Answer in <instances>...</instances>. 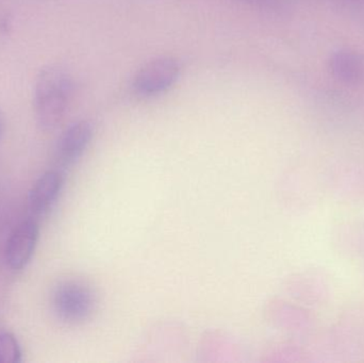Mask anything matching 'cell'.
I'll return each mask as SVG.
<instances>
[{
  "label": "cell",
  "instance_id": "cell-6",
  "mask_svg": "<svg viewBox=\"0 0 364 363\" xmlns=\"http://www.w3.org/2000/svg\"><path fill=\"white\" fill-rule=\"evenodd\" d=\"M64 185V176L59 170H47L32 185L28 195L29 208L34 215L48 212L59 198Z\"/></svg>",
  "mask_w": 364,
  "mask_h": 363
},
{
  "label": "cell",
  "instance_id": "cell-10",
  "mask_svg": "<svg viewBox=\"0 0 364 363\" xmlns=\"http://www.w3.org/2000/svg\"><path fill=\"white\" fill-rule=\"evenodd\" d=\"M4 115L2 113L1 109H0V139H1L2 134L4 130Z\"/></svg>",
  "mask_w": 364,
  "mask_h": 363
},
{
  "label": "cell",
  "instance_id": "cell-5",
  "mask_svg": "<svg viewBox=\"0 0 364 363\" xmlns=\"http://www.w3.org/2000/svg\"><path fill=\"white\" fill-rule=\"evenodd\" d=\"M94 128L87 121H77L61 134L55 146V159L64 166L76 163L91 144Z\"/></svg>",
  "mask_w": 364,
  "mask_h": 363
},
{
  "label": "cell",
  "instance_id": "cell-2",
  "mask_svg": "<svg viewBox=\"0 0 364 363\" xmlns=\"http://www.w3.org/2000/svg\"><path fill=\"white\" fill-rule=\"evenodd\" d=\"M95 304V296L91 288L79 281H64L53 294V311L64 323H82L91 317Z\"/></svg>",
  "mask_w": 364,
  "mask_h": 363
},
{
  "label": "cell",
  "instance_id": "cell-3",
  "mask_svg": "<svg viewBox=\"0 0 364 363\" xmlns=\"http://www.w3.org/2000/svg\"><path fill=\"white\" fill-rule=\"evenodd\" d=\"M181 75V64L172 57L147 62L134 76V89L143 96H153L170 89Z\"/></svg>",
  "mask_w": 364,
  "mask_h": 363
},
{
  "label": "cell",
  "instance_id": "cell-7",
  "mask_svg": "<svg viewBox=\"0 0 364 363\" xmlns=\"http://www.w3.org/2000/svg\"><path fill=\"white\" fill-rule=\"evenodd\" d=\"M333 76L346 85H358L364 80V64L357 53L350 50L336 51L329 59Z\"/></svg>",
  "mask_w": 364,
  "mask_h": 363
},
{
  "label": "cell",
  "instance_id": "cell-9",
  "mask_svg": "<svg viewBox=\"0 0 364 363\" xmlns=\"http://www.w3.org/2000/svg\"><path fill=\"white\" fill-rule=\"evenodd\" d=\"M243 1L252 4V6L264 9H273V10L282 8V4H284V0H243Z\"/></svg>",
  "mask_w": 364,
  "mask_h": 363
},
{
  "label": "cell",
  "instance_id": "cell-8",
  "mask_svg": "<svg viewBox=\"0 0 364 363\" xmlns=\"http://www.w3.org/2000/svg\"><path fill=\"white\" fill-rule=\"evenodd\" d=\"M23 353L16 337L11 332L0 334V363H21Z\"/></svg>",
  "mask_w": 364,
  "mask_h": 363
},
{
  "label": "cell",
  "instance_id": "cell-1",
  "mask_svg": "<svg viewBox=\"0 0 364 363\" xmlns=\"http://www.w3.org/2000/svg\"><path fill=\"white\" fill-rule=\"evenodd\" d=\"M74 85L70 75L58 67L43 68L34 87V114L43 131H53L65 117Z\"/></svg>",
  "mask_w": 364,
  "mask_h": 363
},
{
  "label": "cell",
  "instance_id": "cell-4",
  "mask_svg": "<svg viewBox=\"0 0 364 363\" xmlns=\"http://www.w3.org/2000/svg\"><path fill=\"white\" fill-rule=\"evenodd\" d=\"M40 227L34 220H26L13 230L6 241L4 260L13 271L25 269L31 260L38 244Z\"/></svg>",
  "mask_w": 364,
  "mask_h": 363
}]
</instances>
